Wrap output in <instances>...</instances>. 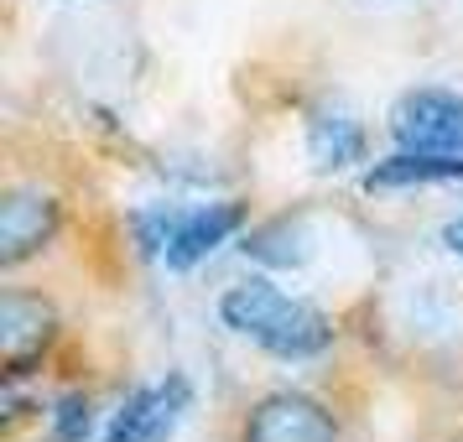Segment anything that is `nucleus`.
I'll return each mask as SVG.
<instances>
[{
    "instance_id": "423d86ee",
    "label": "nucleus",
    "mask_w": 463,
    "mask_h": 442,
    "mask_svg": "<svg viewBox=\"0 0 463 442\" xmlns=\"http://www.w3.org/2000/svg\"><path fill=\"white\" fill-rule=\"evenodd\" d=\"M52 328H58V317H52V307H47L43 296L5 292V302H0V359H5V380H22L43 359Z\"/></svg>"
},
{
    "instance_id": "9b49d317",
    "label": "nucleus",
    "mask_w": 463,
    "mask_h": 442,
    "mask_svg": "<svg viewBox=\"0 0 463 442\" xmlns=\"http://www.w3.org/2000/svg\"><path fill=\"white\" fill-rule=\"evenodd\" d=\"M89 437V400L63 396L52 406V442H84Z\"/></svg>"
},
{
    "instance_id": "0eeeda50",
    "label": "nucleus",
    "mask_w": 463,
    "mask_h": 442,
    "mask_svg": "<svg viewBox=\"0 0 463 442\" xmlns=\"http://www.w3.org/2000/svg\"><path fill=\"white\" fill-rule=\"evenodd\" d=\"M183 406H188V380L172 375L167 385H141V390L115 411L105 442H162Z\"/></svg>"
},
{
    "instance_id": "6e6552de",
    "label": "nucleus",
    "mask_w": 463,
    "mask_h": 442,
    "mask_svg": "<svg viewBox=\"0 0 463 442\" xmlns=\"http://www.w3.org/2000/svg\"><path fill=\"white\" fill-rule=\"evenodd\" d=\"M370 188H427V183H463V156L448 151H396L364 172Z\"/></svg>"
},
{
    "instance_id": "7ed1b4c3",
    "label": "nucleus",
    "mask_w": 463,
    "mask_h": 442,
    "mask_svg": "<svg viewBox=\"0 0 463 442\" xmlns=\"http://www.w3.org/2000/svg\"><path fill=\"white\" fill-rule=\"evenodd\" d=\"M391 136L401 151H448L463 156V99L448 89H417L396 99L391 109Z\"/></svg>"
},
{
    "instance_id": "9d476101",
    "label": "nucleus",
    "mask_w": 463,
    "mask_h": 442,
    "mask_svg": "<svg viewBox=\"0 0 463 442\" xmlns=\"http://www.w3.org/2000/svg\"><path fill=\"white\" fill-rule=\"evenodd\" d=\"M307 230L302 224H292V219H276V224H260V230L245 234V255L250 260H260V266H302L307 260Z\"/></svg>"
},
{
    "instance_id": "1a4fd4ad",
    "label": "nucleus",
    "mask_w": 463,
    "mask_h": 442,
    "mask_svg": "<svg viewBox=\"0 0 463 442\" xmlns=\"http://www.w3.org/2000/svg\"><path fill=\"white\" fill-rule=\"evenodd\" d=\"M307 151L323 172H338V167H354L364 162V126H359L349 109H317L307 120Z\"/></svg>"
},
{
    "instance_id": "f03ea898",
    "label": "nucleus",
    "mask_w": 463,
    "mask_h": 442,
    "mask_svg": "<svg viewBox=\"0 0 463 442\" xmlns=\"http://www.w3.org/2000/svg\"><path fill=\"white\" fill-rule=\"evenodd\" d=\"M245 224L240 203H203V209H141L130 219L141 255L167 260L172 271H193L198 260H209L234 230Z\"/></svg>"
},
{
    "instance_id": "f257e3e1",
    "label": "nucleus",
    "mask_w": 463,
    "mask_h": 442,
    "mask_svg": "<svg viewBox=\"0 0 463 442\" xmlns=\"http://www.w3.org/2000/svg\"><path fill=\"white\" fill-rule=\"evenodd\" d=\"M219 317H224V328L260 343L276 359H313L334 343V323L328 317L317 307H307V302L287 296L271 281H260V276H250V281H240V287H230L219 296Z\"/></svg>"
},
{
    "instance_id": "39448f33",
    "label": "nucleus",
    "mask_w": 463,
    "mask_h": 442,
    "mask_svg": "<svg viewBox=\"0 0 463 442\" xmlns=\"http://www.w3.org/2000/svg\"><path fill=\"white\" fill-rule=\"evenodd\" d=\"M58 198L43 188H16L0 209V266H22L37 250H47V240L58 234Z\"/></svg>"
},
{
    "instance_id": "f8f14e48",
    "label": "nucleus",
    "mask_w": 463,
    "mask_h": 442,
    "mask_svg": "<svg viewBox=\"0 0 463 442\" xmlns=\"http://www.w3.org/2000/svg\"><path fill=\"white\" fill-rule=\"evenodd\" d=\"M442 245H448L453 255H463V213H458V219H448V224H442Z\"/></svg>"
},
{
    "instance_id": "20e7f679",
    "label": "nucleus",
    "mask_w": 463,
    "mask_h": 442,
    "mask_svg": "<svg viewBox=\"0 0 463 442\" xmlns=\"http://www.w3.org/2000/svg\"><path fill=\"white\" fill-rule=\"evenodd\" d=\"M240 437L245 442H338V421L317 400L281 390V396H266L245 417Z\"/></svg>"
}]
</instances>
